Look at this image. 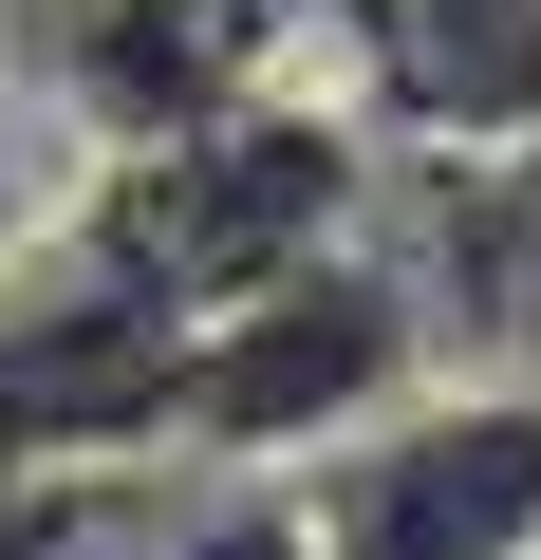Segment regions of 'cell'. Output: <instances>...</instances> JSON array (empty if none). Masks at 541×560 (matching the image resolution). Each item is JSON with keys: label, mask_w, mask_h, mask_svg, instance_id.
<instances>
[{"label": "cell", "mask_w": 541, "mask_h": 560, "mask_svg": "<svg viewBox=\"0 0 541 560\" xmlns=\"http://www.w3.org/2000/svg\"><path fill=\"white\" fill-rule=\"evenodd\" d=\"M448 374V300H411V261L374 243H318L281 280H243V300L187 318V393H168V448H355L374 411H411Z\"/></svg>", "instance_id": "obj_1"}, {"label": "cell", "mask_w": 541, "mask_h": 560, "mask_svg": "<svg viewBox=\"0 0 541 560\" xmlns=\"http://www.w3.org/2000/svg\"><path fill=\"white\" fill-rule=\"evenodd\" d=\"M355 187H374L355 113H318V94H243V113H205V131L131 150V187H113V224H94V243L205 318V300H243V280H281V261L355 243Z\"/></svg>", "instance_id": "obj_2"}, {"label": "cell", "mask_w": 541, "mask_h": 560, "mask_svg": "<svg viewBox=\"0 0 541 560\" xmlns=\"http://www.w3.org/2000/svg\"><path fill=\"white\" fill-rule=\"evenodd\" d=\"M299 541L318 560H541V393L430 374L411 411H374L355 448H318Z\"/></svg>", "instance_id": "obj_3"}, {"label": "cell", "mask_w": 541, "mask_h": 560, "mask_svg": "<svg viewBox=\"0 0 541 560\" xmlns=\"http://www.w3.org/2000/svg\"><path fill=\"white\" fill-rule=\"evenodd\" d=\"M168 393H187V300L168 280H131L113 243L20 280V318H0V467L168 448Z\"/></svg>", "instance_id": "obj_4"}, {"label": "cell", "mask_w": 541, "mask_h": 560, "mask_svg": "<svg viewBox=\"0 0 541 560\" xmlns=\"http://www.w3.org/2000/svg\"><path fill=\"white\" fill-rule=\"evenodd\" d=\"M299 20L318 0H57L38 20V75L94 150H168L243 94H299Z\"/></svg>", "instance_id": "obj_5"}, {"label": "cell", "mask_w": 541, "mask_h": 560, "mask_svg": "<svg viewBox=\"0 0 541 560\" xmlns=\"http://www.w3.org/2000/svg\"><path fill=\"white\" fill-rule=\"evenodd\" d=\"M57 187H75V113H20V94H0V261L57 224Z\"/></svg>", "instance_id": "obj_6"}]
</instances>
